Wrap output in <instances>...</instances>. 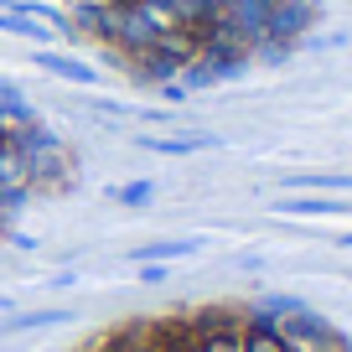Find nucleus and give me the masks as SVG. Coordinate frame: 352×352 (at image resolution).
<instances>
[{
	"instance_id": "1",
	"label": "nucleus",
	"mask_w": 352,
	"mask_h": 352,
	"mask_svg": "<svg viewBox=\"0 0 352 352\" xmlns=\"http://www.w3.org/2000/svg\"><path fill=\"white\" fill-rule=\"evenodd\" d=\"M321 0H67L83 36L135 73H218L275 47Z\"/></svg>"
},
{
	"instance_id": "2",
	"label": "nucleus",
	"mask_w": 352,
	"mask_h": 352,
	"mask_svg": "<svg viewBox=\"0 0 352 352\" xmlns=\"http://www.w3.org/2000/svg\"><path fill=\"white\" fill-rule=\"evenodd\" d=\"M47 176V145L32 124L0 109V223L11 218V208Z\"/></svg>"
}]
</instances>
